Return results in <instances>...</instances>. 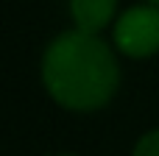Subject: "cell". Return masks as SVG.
<instances>
[{"label": "cell", "instance_id": "1", "mask_svg": "<svg viewBox=\"0 0 159 156\" xmlns=\"http://www.w3.org/2000/svg\"><path fill=\"white\" fill-rule=\"evenodd\" d=\"M39 78L45 92L67 112L92 114L112 103L120 89L117 47L101 33L81 28L61 31L42 53Z\"/></svg>", "mask_w": 159, "mask_h": 156}, {"label": "cell", "instance_id": "2", "mask_svg": "<svg viewBox=\"0 0 159 156\" xmlns=\"http://www.w3.org/2000/svg\"><path fill=\"white\" fill-rule=\"evenodd\" d=\"M112 45L129 59H151L159 53V6L137 3L117 14Z\"/></svg>", "mask_w": 159, "mask_h": 156}, {"label": "cell", "instance_id": "3", "mask_svg": "<svg viewBox=\"0 0 159 156\" xmlns=\"http://www.w3.org/2000/svg\"><path fill=\"white\" fill-rule=\"evenodd\" d=\"M73 25L89 33H101L117 20V0H67Z\"/></svg>", "mask_w": 159, "mask_h": 156}, {"label": "cell", "instance_id": "4", "mask_svg": "<svg viewBox=\"0 0 159 156\" xmlns=\"http://www.w3.org/2000/svg\"><path fill=\"white\" fill-rule=\"evenodd\" d=\"M131 156H159V128L145 131V134L134 142Z\"/></svg>", "mask_w": 159, "mask_h": 156}, {"label": "cell", "instance_id": "5", "mask_svg": "<svg viewBox=\"0 0 159 156\" xmlns=\"http://www.w3.org/2000/svg\"><path fill=\"white\" fill-rule=\"evenodd\" d=\"M140 3H151V6H159V0H140Z\"/></svg>", "mask_w": 159, "mask_h": 156}, {"label": "cell", "instance_id": "6", "mask_svg": "<svg viewBox=\"0 0 159 156\" xmlns=\"http://www.w3.org/2000/svg\"><path fill=\"white\" fill-rule=\"evenodd\" d=\"M53 156H78V154H53Z\"/></svg>", "mask_w": 159, "mask_h": 156}]
</instances>
